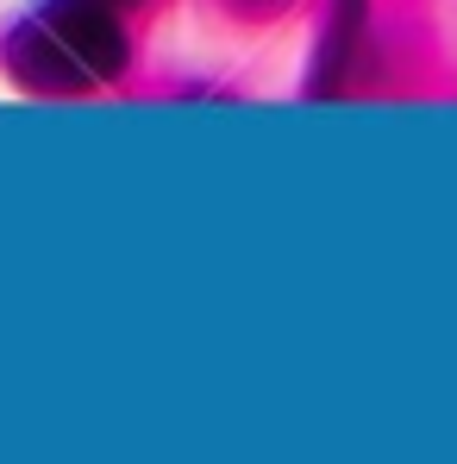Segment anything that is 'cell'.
<instances>
[{"mask_svg": "<svg viewBox=\"0 0 457 464\" xmlns=\"http://www.w3.org/2000/svg\"><path fill=\"white\" fill-rule=\"evenodd\" d=\"M0 57L38 94H81L126 70V32L107 0H38L6 32Z\"/></svg>", "mask_w": 457, "mask_h": 464, "instance_id": "obj_1", "label": "cell"}, {"mask_svg": "<svg viewBox=\"0 0 457 464\" xmlns=\"http://www.w3.org/2000/svg\"><path fill=\"white\" fill-rule=\"evenodd\" d=\"M107 6H119V0H107Z\"/></svg>", "mask_w": 457, "mask_h": 464, "instance_id": "obj_2", "label": "cell"}]
</instances>
